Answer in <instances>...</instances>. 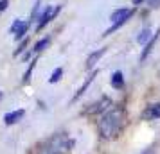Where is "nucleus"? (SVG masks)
I'll list each match as a JSON object with an SVG mask.
<instances>
[{
    "instance_id": "obj_2",
    "label": "nucleus",
    "mask_w": 160,
    "mask_h": 154,
    "mask_svg": "<svg viewBox=\"0 0 160 154\" xmlns=\"http://www.w3.org/2000/svg\"><path fill=\"white\" fill-rule=\"evenodd\" d=\"M74 145V140L67 134H54L42 149V154H68Z\"/></svg>"
},
{
    "instance_id": "obj_7",
    "label": "nucleus",
    "mask_w": 160,
    "mask_h": 154,
    "mask_svg": "<svg viewBox=\"0 0 160 154\" xmlns=\"http://www.w3.org/2000/svg\"><path fill=\"white\" fill-rule=\"evenodd\" d=\"M158 36H160V29H158V32H157V34H153V38L148 41V45L144 47V50H142V54H140V63H144L146 59H148V56L151 54V50L155 49V43L158 41Z\"/></svg>"
},
{
    "instance_id": "obj_11",
    "label": "nucleus",
    "mask_w": 160,
    "mask_h": 154,
    "mask_svg": "<svg viewBox=\"0 0 160 154\" xmlns=\"http://www.w3.org/2000/svg\"><path fill=\"white\" fill-rule=\"evenodd\" d=\"M27 30H29V22H20V25H18V29L15 32V38L16 40H22Z\"/></svg>"
},
{
    "instance_id": "obj_17",
    "label": "nucleus",
    "mask_w": 160,
    "mask_h": 154,
    "mask_svg": "<svg viewBox=\"0 0 160 154\" xmlns=\"http://www.w3.org/2000/svg\"><path fill=\"white\" fill-rule=\"evenodd\" d=\"M38 11H40V2H36V6H34V9H32V20H36V16H38Z\"/></svg>"
},
{
    "instance_id": "obj_9",
    "label": "nucleus",
    "mask_w": 160,
    "mask_h": 154,
    "mask_svg": "<svg viewBox=\"0 0 160 154\" xmlns=\"http://www.w3.org/2000/svg\"><path fill=\"white\" fill-rule=\"evenodd\" d=\"M112 86L115 90H121V88H124V75H122V72H113V75H112Z\"/></svg>"
},
{
    "instance_id": "obj_4",
    "label": "nucleus",
    "mask_w": 160,
    "mask_h": 154,
    "mask_svg": "<svg viewBox=\"0 0 160 154\" xmlns=\"http://www.w3.org/2000/svg\"><path fill=\"white\" fill-rule=\"evenodd\" d=\"M59 11H61V7H59V6H49V7L45 9L43 13H42V16L38 18L36 29H38V30H42L45 25H47V23L51 22V20H54V18H56V15H58Z\"/></svg>"
},
{
    "instance_id": "obj_19",
    "label": "nucleus",
    "mask_w": 160,
    "mask_h": 154,
    "mask_svg": "<svg viewBox=\"0 0 160 154\" xmlns=\"http://www.w3.org/2000/svg\"><path fill=\"white\" fill-rule=\"evenodd\" d=\"M142 2H146V0H133V4H135V6H140Z\"/></svg>"
},
{
    "instance_id": "obj_3",
    "label": "nucleus",
    "mask_w": 160,
    "mask_h": 154,
    "mask_svg": "<svg viewBox=\"0 0 160 154\" xmlns=\"http://www.w3.org/2000/svg\"><path fill=\"white\" fill-rule=\"evenodd\" d=\"M131 16H133V9H115L112 15H110V22H112V27H110L106 32H104V36H108V34H112L113 30H117L121 25H124V23L130 20Z\"/></svg>"
},
{
    "instance_id": "obj_21",
    "label": "nucleus",
    "mask_w": 160,
    "mask_h": 154,
    "mask_svg": "<svg viewBox=\"0 0 160 154\" xmlns=\"http://www.w3.org/2000/svg\"><path fill=\"white\" fill-rule=\"evenodd\" d=\"M0 13H2V9H0Z\"/></svg>"
},
{
    "instance_id": "obj_13",
    "label": "nucleus",
    "mask_w": 160,
    "mask_h": 154,
    "mask_svg": "<svg viewBox=\"0 0 160 154\" xmlns=\"http://www.w3.org/2000/svg\"><path fill=\"white\" fill-rule=\"evenodd\" d=\"M49 43H51V40H49V38H43V40H40V41L34 45V49H32V50H34V52H42V50L47 49V45H49Z\"/></svg>"
},
{
    "instance_id": "obj_5",
    "label": "nucleus",
    "mask_w": 160,
    "mask_h": 154,
    "mask_svg": "<svg viewBox=\"0 0 160 154\" xmlns=\"http://www.w3.org/2000/svg\"><path fill=\"white\" fill-rule=\"evenodd\" d=\"M23 115H25V110H16V111H11V113H6V115H4V124L6 125L16 124L18 120L23 118Z\"/></svg>"
},
{
    "instance_id": "obj_1",
    "label": "nucleus",
    "mask_w": 160,
    "mask_h": 154,
    "mask_svg": "<svg viewBox=\"0 0 160 154\" xmlns=\"http://www.w3.org/2000/svg\"><path fill=\"white\" fill-rule=\"evenodd\" d=\"M122 125H124V115L119 108H115V110L106 111L101 117V120H99V133H101L102 138L106 140L117 138L119 133L122 131Z\"/></svg>"
},
{
    "instance_id": "obj_14",
    "label": "nucleus",
    "mask_w": 160,
    "mask_h": 154,
    "mask_svg": "<svg viewBox=\"0 0 160 154\" xmlns=\"http://www.w3.org/2000/svg\"><path fill=\"white\" fill-rule=\"evenodd\" d=\"M61 75H63V68H56V70L52 72V75L49 77V82H51V84H54V82H58L59 79H61Z\"/></svg>"
},
{
    "instance_id": "obj_8",
    "label": "nucleus",
    "mask_w": 160,
    "mask_h": 154,
    "mask_svg": "<svg viewBox=\"0 0 160 154\" xmlns=\"http://www.w3.org/2000/svg\"><path fill=\"white\" fill-rule=\"evenodd\" d=\"M104 54H106V49H99V50L92 52V54L87 58V68H94L95 63H97V61H99Z\"/></svg>"
},
{
    "instance_id": "obj_12",
    "label": "nucleus",
    "mask_w": 160,
    "mask_h": 154,
    "mask_svg": "<svg viewBox=\"0 0 160 154\" xmlns=\"http://www.w3.org/2000/svg\"><path fill=\"white\" fill-rule=\"evenodd\" d=\"M151 30L149 29H144L142 30V32H140V34H138V38H137V41L140 45H144V43H148V41H149V40H151Z\"/></svg>"
},
{
    "instance_id": "obj_18",
    "label": "nucleus",
    "mask_w": 160,
    "mask_h": 154,
    "mask_svg": "<svg viewBox=\"0 0 160 154\" xmlns=\"http://www.w3.org/2000/svg\"><path fill=\"white\" fill-rule=\"evenodd\" d=\"M25 47H27V40H25V41H22V45H20V47H18V49H16V56H18V54H20V52H23L25 50Z\"/></svg>"
},
{
    "instance_id": "obj_16",
    "label": "nucleus",
    "mask_w": 160,
    "mask_h": 154,
    "mask_svg": "<svg viewBox=\"0 0 160 154\" xmlns=\"http://www.w3.org/2000/svg\"><path fill=\"white\" fill-rule=\"evenodd\" d=\"M148 6L151 9H157V7H160V0H148Z\"/></svg>"
},
{
    "instance_id": "obj_10",
    "label": "nucleus",
    "mask_w": 160,
    "mask_h": 154,
    "mask_svg": "<svg viewBox=\"0 0 160 154\" xmlns=\"http://www.w3.org/2000/svg\"><path fill=\"white\" fill-rule=\"evenodd\" d=\"M95 75H97V72H94V73H92V75H90V77H88V79H87V81H85V84H83V86H81L79 90H78V93L74 95V100H78V99H79V97L83 95L85 91H87V88H88V86H90V82L94 81V77H95Z\"/></svg>"
},
{
    "instance_id": "obj_15",
    "label": "nucleus",
    "mask_w": 160,
    "mask_h": 154,
    "mask_svg": "<svg viewBox=\"0 0 160 154\" xmlns=\"http://www.w3.org/2000/svg\"><path fill=\"white\" fill-rule=\"evenodd\" d=\"M34 66H36V61H31V65H29V70L23 73V79H22V82L23 84H27V82L31 81V73H32V70H34Z\"/></svg>"
},
{
    "instance_id": "obj_6",
    "label": "nucleus",
    "mask_w": 160,
    "mask_h": 154,
    "mask_svg": "<svg viewBox=\"0 0 160 154\" xmlns=\"http://www.w3.org/2000/svg\"><path fill=\"white\" fill-rule=\"evenodd\" d=\"M142 118H144V120H157V118H160V104H151V106H148L146 111L142 113Z\"/></svg>"
},
{
    "instance_id": "obj_20",
    "label": "nucleus",
    "mask_w": 160,
    "mask_h": 154,
    "mask_svg": "<svg viewBox=\"0 0 160 154\" xmlns=\"http://www.w3.org/2000/svg\"><path fill=\"white\" fill-rule=\"evenodd\" d=\"M2 97H4V93H2V91H0V99H2Z\"/></svg>"
}]
</instances>
